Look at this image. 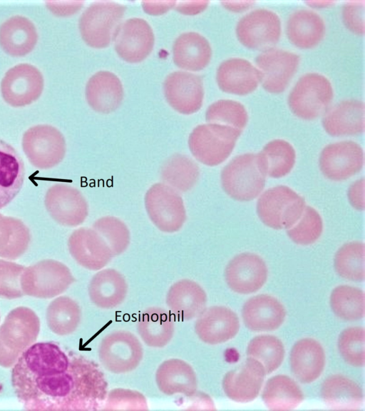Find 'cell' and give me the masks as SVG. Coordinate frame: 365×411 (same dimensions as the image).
I'll use <instances>...</instances> for the list:
<instances>
[{
	"instance_id": "1",
	"label": "cell",
	"mask_w": 365,
	"mask_h": 411,
	"mask_svg": "<svg viewBox=\"0 0 365 411\" xmlns=\"http://www.w3.org/2000/svg\"><path fill=\"white\" fill-rule=\"evenodd\" d=\"M11 384L29 410H96L108 394L107 381L95 363L69 357L50 342L34 343L20 356Z\"/></svg>"
},
{
	"instance_id": "2",
	"label": "cell",
	"mask_w": 365,
	"mask_h": 411,
	"mask_svg": "<svg viewBox=\"0 0 365 411\" xmlns=\"http://www.w3.org/2000/svg\"><path fill=\"white\" fill-rule=\"evenodd\" d=\"M267 174L259 152H245L232 158L221 169L222 191L233 201H254L264 190Z\"/></svg>"
},
{
	"instance_id": "3",
	"label": "cell",
	"mask_w": 365,
	"mask_h": 411,
	"mask_svg": "<svg viewBox=\"0 0 365 411\" xmlns=\"http://www.w3.org/2000/svg\"><path fill=\"white\" fill-rule=\"evenodd\" d=\"M334 96L331 81L322 73L309 71L298 78L287 98L289 111L303 121H314L331 106Z\"/></svg>"
},
{
	"instance_id": "4",
	"label": "cell",
	"mask_w": 365,
	"mask_h": 411,
	"mask_svg": "<svg viewBox=\"0 0 365 411\" xmlns=\"http://www.w3.org/2000/svg\"><path fill=\"white\" fill-rule=\"evenodd\" d=\"M41 323L36 313L24 306L11 310L0 326V366L11 367L38 336Z\"/></svg>"
},
{
	"instance_id": "5",
	"label": "cell",
	"mask_w": 365,
	"mask_h": 411,
	"mask_svg": "<svg viewBox=\"0 0 365 411\" xmlns=\"http://www.w3.org/2000/svg\"><path fill=\"white\" fill-rule=\"evenodd\" d=\"M242 133L239 129L219 123H201L189 134V150L197 161L215 167L229 158Z\"/></svg>"
},
{
	"instance_id": "6",
	"label": "cell",
	"mask_w": 365,
	"mask_h": 411,
	"mask_svg": "<svg viewBox=\"0 0 365 411\" xmlns=\"http://www.w3.org/2000/svg\"><path fill=\"white\" fill-rule=\"evenodd\" d=\"M306 206L304 196L294 189L277 185L262 192L257 199L255 210L266 227L287 230L299 219Z\"/></svg>"
},
{
	"instance_id": "7",
	"label": "cell",
	"mask_w": 365,
	"mask_h": 411,
	"mask_svg": "<svg viewBox=\"0 0 365 411\" xmlns=\"http://www.w3.org/2000/svg\"><path fill=\"white\" fill-rule=\"evenodd\" d=\"M144 206L150 220L161 232L177 233L186 222L187 211L180 193L163 182L147 190Z\"/></svg>"
},
{
	"instance_id": "8",
	"label": "cell",
	"mask_w": 365,
	"mask_h": 411,
	"mask_svg": "<svg viewBox=\"0 0 365 411\" xmlns=\"http://www.w3.org/2000/svg\"><path fill=\"white\" fill-rule=\"evenodd\" d=\"M75 278L64 263L53 259L25 267L21 277L24 295L37 298H52L64 293Z\"/></svg>"
},
{
	"instance_id": "9",
	"label": "cell",
	"mask_w": 365,
	"mask_h": 411,
	"mask_svg": "<svg viewBox=\"0 0 365 411\" xmlns=\"http://www.w3.org/2000/svg\"><path fill=\"white\" fill-rule=\"evenodd\" d=\"M235 33L244 47L263 51L274 47L279 41L282 20L279 15L270 9H252L237 20Z\"/></svg>"
},
{
	"instance_id": "10",
	"label": "cell",
	"mask_w": 365,
	"mask_h": 411,
	"mask_svg": "<svg viewBox=\"0 0 365 411\" xmlns=\"http://www.w3.org/2000/svg\"><path fill=\"white\" fill-rule=\"evenodd\" d=\"M125 11L123 4L115 1H96L89 5L78 21L83 41L95 49L108 47Z\"/></svg>"
},
{
	"instance_id": "11",
	"label": "cell",
	"mask_w": 365,
	"mask_h": 411,
	"mask_svg": "<svg viewBox=\"0 0 365 411\" xmlns=\"http://www.w3.org/2000/svg\"><path fill=\"white\" fill-rule=\"evenodd\" d=\"M318 166L321 173L327 180L346 181L362 171L364 148L359 142L350 139L329 143L319 154Z\"/></svg>"
},
{
	"instance_id": "12",
	"label": "cell",
	"mask_w": 365,
	"mask_h": 411,
	"mask_svg": "<svg viewBox=\"0 0 365 411\" xmlns=\"http://www.w3.org/2000/svg\"><path fill=\"white\" fill-rule=\"evenodd\" d=\"M21 146L29 162L43 170L58 165L66 153L63 133L48 124L36 125L27 129L23 135Z\"/></svg>"
},
{
	"instance_id": "13",
	"label": "cell",
	"mask_w": 365,
	"mask_h": 411,
	"mask_svg": "<svg viewBox=\"0 0 365 411\" xmlns=\"http://www.w3.org/2000/svg\"><path fill=\"white\" fill-rule=\"evenodd\" d=\"M98 357L103 367L114 374H125L138 367L143 357L139 339L127 330L106 335L98 346Z\"/></svg>"
},
{
	"instance_id": "14",
	"label": "cell",
	"mask_w": 365,
	"mask_h": 411,
	"mask_svg": "<svg viewBox=\"0 0 365 411\" xmlns=\"http://www.w3.org/2000/svg\"><path fill=\"white\" fill-rule=\"evenodd\" d=\"M301 57L287 49L272 47L258 54L255 64L261 73L262 88L269 93H282L297 72Z\"/></svg>"
},
{
	"instance_id": "15",
	"label": "cell",
	"mask_w": 365,
	"mask_h": 411,
	"mask_svg": "<svg viewBox=\"0 0 365 411\" xmlns=\"http://www.w3.org/2000/svg\"><path fill=\"white\" fill-rule=\"evenodd\" d=\"M112 40L115 51L121 59L137 64L152 52L155 35L152 26L145 19L131 17L120 23Z\"/></svg>"
},
{
	"instance_id": "16",
	"label": "cell",
	"mask_w": 365,
	"mask_h": 411,
	"mask_svg": "<svg viewBox=\"0 0 365 411\" xmlns=\"http://www.w3.org/2000/svg\"><path fill=\"white\" fill-rule=\"evenodd\" d=\"M44 203L50 216L65 227L79 226L88 216L89 206L83 194L66 183H56L49 187Z\"/></svg>"
},
{
	"instance_id": "17",
	"label": "cell",
	"mask_w": 365,
	"mask_h": 411,
	"mask_svg": "<svg viewBox=\"0 0 365 411\" xmlns=\"http://www.w3.org/2000/svg\"><path fill=\"white\" fill-rule=\"evenodd\" d=\"M268 275V266L263 258L250 251L232 257L224 271L228 288L241 295L254 293L260 290L267 283Z\"/></svg>"
},
{
	"instance_id": "18",
	"label": "cell",
	"mask_w": 365,
	"mask_h": 411,
	"mask_svg": "<svg viewBox=\"0 0 365 411\" xmlns=\"http://www.w3.org/2000/svg\"><path fill=\"white\" fill-rule=\"evenodd\" d=\"M44 80L40 70L34 65L24 63L9 68L1 82L4 100L14 107L32 103L42 93Z\"/></svg>"
},
{
	"instance_id": "19",
	"label": "cell",
	"mask_w": 365,
	"mask_h": 411,
	"mask_svg": "<svg viewBox=\"0 0 365 411\" xmlns=\"http://www.w3.org/2000/svg\"><path fill=\"white\" fill-rule=\"evenodd\" d=\"M163 92L168 104L182 114L196 113L203 104V80L195 73L187 71L170 73L163 81Z\"/></svg>"
},
{
	"instance_id": "20",
	"label": "cell",
	"mask_w": 365,
	"mask_h": 411,
	"mask_svg": "<svg viewBox=\"0 0 365 411\" xmlns=\"http://www.w3.org/2000/svg\"><path fill=\"white\" fill-rule=\"evenodd\" d=\"M215 80L224 93L247 96L255 91L261 83V73L256 65L242 56H231L217 67Z\"/></svg>"
},
{
	"instance_id": "21",
	"label": "cell",
	"mask_w": 365,
	"mask_h": 411,
	"mask_svg": "<svg viewBox=\"0 0 365 411\" xmlns=\"http://www.w3.org/2000/svg\"><path fill=\"white\" fill-rule=\"evenodd\" d=\"M69 253L81 267L93 271L104 268L114 257L103 238L93 228L73 230L68 239Z\"/></svg>"
},
{
	"instance_id": "22",
	"label": "cell",
	"mask_w": 365,
	"mask_h": 411,
	"mask_svg": "<svg viewBox=\"0 0 365 411\" xmlns=\"http://www.w3.org/2000/svg\"><path fill=\"white\" fill-rule=\"evenodd\" d=\"M322 126L332 137H349L364 132V103L359 98H345L331 106L324 113Z\"/></svg>"
},
{
	"instance_id": "23",
	"label": "cell",
	"mask_w": 365,
	"mask_h": 411,
	"mask_svg": "<svg viewBox=\"0 0 365 411\" xmlns=\"http://www.w3.org/2000/svg\"><path fill=\"white\" fill-rule=\"evenodd\" d=\"M239 330L237 315L223 305L205 308L195 323V332L198 338L208 345L225 343L234 338Z\"/></svg>"
},
{
	"instance_id": "24",
	"label": "cell",
	"mask_w": 365,
	"mask_h": 411,
	"mask_svg": "<svg viewBox=\"0 0 365 411\" xmlns=\"http://www.w3.org/2000/svg\"><path fill=\"white\" fill-rule=\"evenodd\" d=\"M265 375L262 364L247 357L240 365L225 375L222 389L230 400L241 403L249 402L259 395Z\"/></svg>"
},
{
	"instance_id": "25",
	"label": "cell",
	"mask_w": 365,
	"mask_h": 411,
	"mask_svg": "<svg viewBox=\"0 0 365 411\" xmlns=\"http://www.w3.org/2000/svg\"><path fill=\"white\" fill-rule=\"evenodd\" d=\"M285 33L294 47L309 50L317 47L324 39L327 24L323 16L310 8L292 11L287 17Z\"/></svg>"
},
{
	"instance_id": "26",
	"label": "cell",
	"mask_w": 365,
	"mask_h": 411,
	"mask_svg": "<svg viewBox=\"0 0 365 411\" xmlns=\"http://www.w3.org/2000/svg\"><path fill=\"white\" fill-rule=\"evenodd\" d=\"M286 315L283 304L268 294H259L249 298L242 309L245 325L254 332L278 329L284 323Z\"/></svg>"
},
{
	"instance_id": "27",
	"label": "cell",
	"mask_w": 365,
	"mask_h": 411,
	"mask_svg": "<svg viewBox=\"0 0 365 411\" xmlns=\"http://www.w3.org/2000/svg\"><path fill=\"white\" fill-rule=\"evenodd\" d=\"M85 96L93 111L108 114L121 104L124 96L123 86L115 73L110 71H98L87 81Z\"/></svg>"
},
{
	"instance_id": "28",
	"label": "cell",
	"mask_w": 365,
	"mask_h": 411,
	"mask_svg": "<svg viewBox=\"0 0 365 411\" xmlns=\"http://www.w3.org/2000/svg\"><path fill=\"white\" fill-rule=\"evenodd\" d=\"M326 355L317 340L304 338L297 341L289 354V365L294 375L304 384L317 380L324 371Z\"/></svg>"
},
{
	"instance_id": "29",
	"label": "cell",
	"mask_w": 365,
	"mask_h": 411,
	"mask_svg": "<svg viewBox=\"0 0 365 411\" xmlns=\"http://www.w3.org/2000/svg\"><path fill=\"white\" fill-rule=\"evenodd\" d=\"M174 64L187 71H199L211 61L212 48L209 40L196 31L180 34L172 48Z\"/></svg>"
},
{
	"instance_id": "30",
	"label": "cell",
	"mask_w": 365,
	"mask_h": 411,
	"mask_svg": "<svg viewBox=\"0 0 365 411\" xmlns=\"http://www.w3.org/2000/svg\"><path fill=\"white\" fill-rule=\"evenodd\" d=\"M159 390L166 395H195L197 390V375L192 367L183 360L171 358L163 361L155 372Z\"/></svg>"
},
{
	"instance_id": "31",
	"label": "cell",
	"mask_w": 365,
	"mask_h": 411,
	"mask_svg": "<svg viewBox=\"0 0 365 411\" xmlns=\"http://www.w3.org/2000/svg\"><path fill=\"white\" fill-rule=\"evenodd\" d=\"M165 301L174 315L182 320H190L206 308L207 297L198 283L191 279H181L170 287Z\"/></svg>"
},
{
	"instance_id": "32",
	"label": "cell",
	"mask_w": 365,
	"mask_h": 411,
	"mask_svg": "<svg viewBox=\"0 0 365 411\" xmlns=\"http://www.w3.org/2000/svg\"><path fill=\"white\" fill-rule=\"evenodd\" d=\"M128 285L123 275L113 268L98 270L91 278L88 293L96 307L109 310L121 305L128 294Z\"/></svg>"
},
{
	"instance_id": "33",
	"label": "cell",
	"mask_w": 365,
	"mask_h": 411,
	"mask_svg": "<svg viewBox=\"0 0 365 411\" xmlns=\"http://www.w3.org/2000/svg\"><path fill=\"white\" fill-rule=\"evenodd\" d=\"M38 41L34 24L27 17L15 15L0 26V46L8 54L22 56L30 53Z\"/></svg>"
},
{
	"instance_id": "34",
	"label": "cell",
	"mask_w": 365,
	"mask_h": 411,
	"mask_svg": "<svg viewBox=\"0 0 365 411\" xmlns=\"http://www.w3.org/2000/svg\"><path fill=\"white\" fill-rule=\"evenodd\" d=\"M25 179L24 161L18 151L0 139V210L20 192Z\"/></svg>"
},
{
	"instance_id": "35",
	"label": "cell",
	"mask_w": 365,
	"mask_h": 411,
	"mask_svg": "<svg viewBox=\"0 0 365 411\" xmlns=\"http://www.w3.org/2000/svg\"><path fill=\"white\" fill-rule=\"evenodd\" d=\"M321 396L327 406L333 410H358L364 401L361 387L353 380L340 374L331 375L324 380Z\"/></svg>"
},
{
	"instance_id": "36",
	"label": "cell",
	"mask_w": 365,
	"mask_h": 411,
	"mask_svg": "<svg viewBox=\"0 0 365 411\" xmlns=\"http://www.w3.org/2000/svg\"><path fill=\"white\" fill-rule=\"evenodd\" d=\"M137 330L146 345L161 348L166 346L173 338L175 323L165 309L150 307L139 316Z\"/></svg>"
},
{
	"instance_id": "37",
	"label": "cell",
	"mask_w": 365,
	"mask_h": 411,
	"mask_svg": "<svg viewBox=\"0 0 365 411\" xmlns=\"http://www.w3.org/2000/svg\"><path fill=\"white\" fill-rule=\"evenodd\" d=\"M163 183L180 193L192 190L200 176L197 163L184 153H173L163 163L160 171Z\"/></svg>"
},
{
	"instance_id": "38",
	"label": "cell",
	"mask_w": 365,
	"mask_h": 411,
	"mask_svg": "<svg viewBox=\"0 0 365 411\" xmlns=\"http://www.w3.org/2000/svg\"><path fill=\"white\" fill-rule=\"evenodd\" d=\"M267 176L280 179L287 176L297 162V151L289 141L276 138L267 142L259 151Z\"/></svg>"
},
{
	"instance_id": "39",
	"label": "cell",
	"mask_w": 365,
	"mask_h": 411,
	"mask_svg": "<svg viewBox=\"0 0 365 411\" xmlns=\"http://www.w3.org/2000/svg\"><path fill=\"white\" fill-rule=\"evenodd\" d=\"M262 397L269 410H289L302 402L304 394L292 378L285 375H277L267 381Z\"/></svg>"
},
{
	"instance_id": "40",
	"label": "cell",
	"mask_w": 365,
	"mask_h": 411,
	"mask_svg": "<svg viewBox=\"0 0 365 411\" xmlns=\"http://www.w3.org/2000/svg\"><path fill=\"white\" fill-rule=\"evenodd\" d=\"M31 233L20 219L0 213V258L16 260L29 248Z\"/></svg>"
},
{
	"instance_id": "41",
	"label": "cell",
	"mask_w": 365,
	"mask_h": 411,
	"mask_svg": "<svg viewBox=\"0 0 365 411\" xmlns=\"http://www.w3.org/2000/svg\"><path fill=\"white\" fill-rule=\"evenodd\" d=\"M46 318L52 333L60 336L73 333L81 320V310L78 303L68 296H59L48 305Z\"/></svg>"
},
{
	"instance_id": "42",
	"label": "cell",
	"mask_w": 365,
	"mask_h": 411,
	"mask_svg": "<svg viewBox=\"0 0 365 411\" xmlns=\"http://www.w3.org/2000/svg\"><path fill=\"white\" fill-rule=\"evenodd\" d=\"M364 250L363 240H354L341 245L334 256V268L339 276L351 282L364 280Z\"/></svg>"
},
{
	"instance_id": "43",
	"label": "cell",
	"mask_w": 365,
	"mask_h": 411,
	"mask_svg": "<svg viewBox=\"0 0 365 411\" xmlns=\"http://www.w3.org/2000/svg\"><path fill=\"white\" fill-rule=\"evenodd\" d=\"M329 303L334 313L341 320L357 321L364 316V293L359 288L349 285L335 287Z\"/></svg>"
},
{
	"instance_id": "44",
	"label": "cell",
	"mask_w": 365,
	"mask_h": 411,
	"mask_svg": "<svg viewBox=\"0 0 365 411\" xmlns=\"http://www.w3.org/2000/svg\"><path fill=\"white\" fill-rule=\"evenodd\" d=\"M247 357L259 362L266 375L271 374L282 365L285 355L282 340L272 335H260L248 343Z\"/></svg>"
},
{
	"instance_id": "45",
	"label": "cell",
	"mask_w": 365,
	"mask_h": 411,
	"mask_svg": "<svg viewBox=\"0 0 365 411\" xmlns=\"http://www.w3.org/2000/svg\"><path fill=\"white\" fill-rule=\"evenodd\" d=\"M207 122L230 126L242 131L249 122L247 107L240 101L221 98L211 103L205 113Z\"/></svg>"
},
{
	"instance_id": "46",
	"label": "cell",
	"mask_w": 365,
	"mask_h": 411,
	"mask_svg": "<svg viewBox=\"0 0 365 411\" xmlns=\"http://www.w3.org/2000/svg\"><path fill=\"white\" fill-rule=\"evenodd\" d=\"M286 231L289 240L298 245L314 244L324 232L322 216L318 210L307 204L299 219Z\"/></svg>"
},
{
	"instance_id": "47",
	"label": "cell",
	"mask_w": 365,
	"mask_h": 411,
	"mask_svg": "<svg viewBox=\"0 0 365 411\" xmlns=\"http://www.w3.org/2000/svg\"><path fill=\"white\" fill-rule=\"evenodd\" d=\"M109 246L113 256L123 253L130 243V233L128 225L120 218L113 215L102 216L92 225Z\"/></svg>"
},
{
	"instance_id": "48",
	"label": "cell",
	"mask_w": 365,
	"mask_h": 411,
	"mask_svg": "<svg viewBox=\"0 0 365 411\" xmlns=\"http://www.w3.org/2000/svg\"><path fill=\"white\" fill-rule=\"evenodd\" d=\"M338 348L347 364L353 367H364V328L354 326L344 329L339 336Z\"/></svg>"
},
{
	"instance_id": "49",
	"label": "cell",
	"mask_w": 365,
	"mask_h": 411,
	"mask_svg": "<svg viewBox=\"0 0 365 411\" xmlns=\"http://www.w3.org/2000/svg\"><path fill=\"white\" fill-rule=\"evenodd\" d=\"M25 266L0 259V298L16 299L24 295L21 277Z\"/></svg>"
},
{
	"instance_id": "50",
	"label": "cell",
	"mask_w": 365,
	"mask_h": 411,
	"mask_svg": "<svg viewBox=\"0 0 365 411\" xmlns=\"http://www.w3.org/2000/svg\"><path fill=\"white\" fill-rule=\"evenodd\" d=\"M106 409L111 410H147L145 396L135 390L116 388L107 394Z\"/></svg>"
},
{
	"instance_id": "51",
	"label": "cell",
	"mask_w": 365,
	"mask_h": 411,
	"mask_svg": "<svg viewBox=\"0 0 365 411\" xmlns=\"http://www.w3.org/2000/svg\"><path fill=\"white\" fill-rule=\"evenodd\" d=\"M365 2L364 0L345 1L341 8V17L344 26L356 36L364 34Z\"/></svg>"
},
{
	"instance_id": "52",
	"label": "cell",
	"mask_w": 365,
	"mask_h": 411,
	"mask_svg": "<svg viewBox=\"0 0 365 411\" xmlns=\"http://www.w3.org/2000/svg\"><path fill=\"white\" fill-rule=\"evenodd\" d=\"M365 180L361 177L353 181L346 191L347 200L352 208L363 212L365 208L364 202Z\"/></svg>"
},
{
	"instance_id": "53",
	"label": "cell",
	"mask_w": 365,
	"mask_h": 411,
	"mask_svg": "<svg viewBox=\"0 0 365 411\" xmlns=\"http://www.w3.org/2000/svg\"><path fill=\"white\" fill-rule=\"evenodd\" d=\"M49 9L58 16H70L76 13L83 6L82 1H49L47 2Z\"/></svg>"
},
{
	"instance_id": "54",
	"label": "cell",
	"mask_w": 365,
	"mask_h": 411,
	"mask_svg": "<svg viewBox=\"0 0 365 411\" xmlns=\"http://www.w3.org/2000/svg\"><path fill=\"white\" fill-rule=\"evenodd\" d=\"M176 1H147L142 2V7L145 12L150 15H160L175 6Z\"/></svg>"
},
{
	"instance_id": "55",
	"label": "cell",
	"mask_w": 365,
	"mask_h": 411,
	"mask_svg": "<svg viewBox=\"0 0 365 411\" xmlns=\"http://www.w3.org/2000/svg\"><path fill=\"white\" fill-rule=\"evenodd\" d=\"M208 5L209 1H183L176 4L175 9L178 11L184 14L195 15L205 11Z\"/></svg>"
},
{
	"instance_id": "56",
	"label": "cell",
	"mask_w": 365,
	"mask_h": 411,
	"mask_svg": "<svg viewBox=\"0 0 365 411\" xmlns=\"http://www.w3.org/2000/svg\"><path fill=\"white\" fill-rule=\"evenodd\" d=\"M256 3L254 1H224L220 2L223 8L232 13H246L251 10Z\"/></svg>"
},
{
	"instance_id": "57",
	"label": "cell",
	"mask_w": 365,
	"mask_h": 411,
	"mask_svg": "<svg viewBox=\"0 0 365 411\" xmlns=\"http://www.w3.org/2000/svg\"><path fill=\"white\" fill-rule=\"evenodd\" d=\"M305 3L312 9L329 8L336 4V1H306Z\"/></svg>"
}]
</instances>
